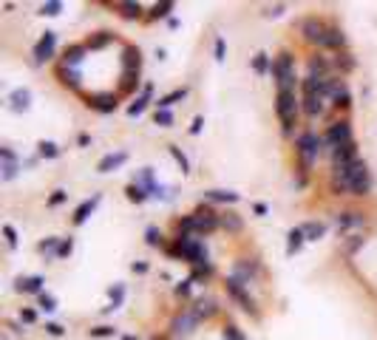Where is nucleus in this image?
Segmentation results:
<instances>
[{"instance_id": "obj_1", "label": "nucleus", "mask_w": 377, "mask_h": 340, "mask_svg": "<svg viewBox=\"0 0 377 340\" xmlns=\"http://www.w3.org/2000/svg\"><path fill=\"white\" fill-rule=\"evenodd\" d=\"M332 179H334V187L346 196H369L371 190V176L363 159L346 164V167H338L332 173Z\"/></svg>"}, {"instance_id": "obj_2", "label": "nucleus", "mask_w": 377, "mask_h": 340, "mask_svg": "<svg viewBox=\"0 0 377 340\" xmlns=\"http://www.w3.org/2000/svg\"><path fill=\"white\" fill-rule=\"evenodd\" d=\"M171 252L179 255V258H184V261H190V264H196V267H199V264H210L207 261V247L199 236H179Z\"/></svg>"}, {"instance_id": "obj_3", "label": "nucleus", "mask_w": 377, "mask_h": 340, "mask_svg": "<svg viewBox=\"0 0 377 340\" xmlns=\"http://www.w3.org/2000/svg\"><path fill=\"white\" fill-rule=\"evenodd\" d=\"M273 77L278 91H292L295 88V60H292L289 51H281L273 62Z\"/></svg>"}, {"instance_id": "obj_4", "label": "nucleus", "mask_w": 377, "mask_h": 340, "mask_svg": "<svg viewBox=\"0 0 377 340\" xmlns=\"http://www.w3.org/2000/svg\"><path fill=\"white\" fill-rule=\"evenodd\" d=\"M275 114H278L281 125H284V134L289 136L292 128H295V116H298L295 94H292V91H278V97H275Z\"/></svg>"}, {"instance_id": "obj_5", "label": "nucleus", "mask_w": 377, "mask_h": 340, "mask_svg": "<svg viewBox=\"0 0 377 340\" xmlns=\"http://www.w3.org/2000/svg\"><path fill=\"white\" fill-rule=\"evenodd\" d=\"M346 142H352V122L349 119H338L326 128V134H323V147L329 153H334L338 147H343Z\"/></svg>"}, {"instance_id": "obj_6", "label": "nucleus", "mask_w": 377, "mask_h": 340, "mask_svg": "<svg viewBox=\"0 0 377 340\" xmlns=\"http://www.w3.org/2000/svg\"><path fill=\"white\" fill-rule=\"evenodd\" d=\"M318 153H321V139H318L312 131H304V134L298 136V156H301V173H306V170L312 167V162L318 159Z\"/></svg>"}, {"instance_id": "obj_7", "label": "nucleus", "mask_w": 377, "mask_h": 340, "mask_svg": "<svg viewBox=\"0 0 377 340\" xmlns=\"http://www.w3.org/2000/svg\"><path fill=\"white\" fill-rule=\"evenodd\" d=\"M227 295L236 301L238 306H241L244 312H249V315H256V301H253V295H249L247 289H244L241 284H238L236 278H227Z\"/></svg>"}, {"instance_id": "obj_8", "label": "nucleus", "mask_w": 377, "mask_h": 340, "mask_svg": "<svg viewBox=\"0 0 377 340\" xmlns=\"http://www.w3.org/2000/svg\"><path fill=\"white\" fill-rule=\"evenodd\" d=\"M326 29L329 26H323V20H318V17H304L301 20V34H304L309 42H315V46H323Z\"/></svg>"}, {"instance_id": "obj_9", "label": "nucleus", "mask_w": 377, "mask_h": 340, "mask_svg": "<svg viewBox=\"0 0 377 340\" xmlns=\"http://www.w3.org/2000/svg\"><path fill=\"white\" fill-rule=\"evenodd\" d=\"M54 49H57V31H43V37L37 40L34 46V60L37 62H46L54 57Z\"/></svg>"}, {"instance_id": "obj_10", "label": "nucleus", "mask_w": 377, "mask_h": 340, "mask_svg": "<svg viewBox=\"0 0 377 340\" xmlns=\"http://www.w3.org/2000/svg\"><path fill=\"white\" fill-rule=\"evenodd\" d=\"M352 162H358V142H346L343 147H338V151L332 153V167L338 170V167H346V164H352Z\"/></svg>"}, {"instance_id": "obj_11", "label": "nucleus", "mask_w": 377, "mask_h": 340, "mask_svg": "<svg viewBox=\"0 0 377 340\" xmlns=\"http://www.w3.org/2000/svg\"><path fill=\"white\" fill-rule=\"evenodd\" d=\"M0 156H3V182H12L20 170V156L12 147H0Z\"/></svg>"}, {"instance_id": "obj_12", "label": "nucleus", "mask_w": 377, "mask_h": 340, "mask_svg": "<svg viewBox=\"0 0 377 340\" xmlns=\"http://www.w3.org/2000/svg\"><path fill=\"white\" fill-rule=\"evenodd\" d=\"M196 323H199V321H196V317L190 315V312H182V315H176V317H173L171 332L176 334V337H187V334L196 329Z\"/></svg>"}, {"instance_id": "obj_13", "label": "nucleus", "mask_w": 377, "mask_h": 340, "mask_svg": "<svg viewBox=\"0 0 377 340\" xmlns=\"http://www.w3.org/2000/svg\"><path fill=\"white\" fill-rule=\"evenodd\" d=\"M43 275H29V278H17L14 281V289L17 292H31V295H43Z\"/></svg>"}, {"instance_id": "obj_14", "label": "nucleus", "mask_w": 377, "mask_h": 340, "mask_svg": "<svg viewBox=\"0 0 377 340\" xmlns=\"http://www.w3.org/2000/svg\"><path fill=\"white\" fill-rule=\"evenodd\" d=\"M151 97H153V85L148 82L145 88H142V94L134 99V105L128 108V116H131V119H136V116H142V114H145V108L151 105Z\"/></svg>"}, {"instance_id": "obj_15", "label": "nucleus", "mask_w": 377, "mask_h": 340, "mask_svg": "<svg viewBox=\"0 0 377 340\" xmlns=\"http://www.w3.org/2000/svg\"><path fill=\"white\" fill-rule=\"evenodd\" d=\"M125 162H128V153H125V151H119V153H108V156L99 159L97 170H99V173H114V170H116V167H122Z\"/></svg>"}, {"instance_id": "obj_16", "label": "nucleus", "mask_w": 377, "mask_h": 340, "mask_svg": "<svg viewBox=\"0 0 377 340\" xmlns=\"http://www.w3.org/2000/svg\"><path fill=\"white\" fill-rule=\"evenodd\" d=\"M9 105H12V111H17V114L29 111V105H31V91H29V88H14V91L9 94Z\"/></svg>"}, {"instance_id": "obj_17", "label": "nucleus", "mask_w": 377, "mask_h": 340, "mask_svg": "<svg viewBox=\"0 0 377 340\" xmlns=\"http://www.w3.org/2000/svg\"><path fill=\"white\" fill-rule=\"evenodd\" d=\"M88 105H91L94 111L111 114V111L116 108V97H114V94H91V97H88Z\"/></svg>"}, {"instance_id": "obj_18", "label": "nucleus", "mask_w": 377, "mask_h": 340, "mask_svg": "<svg viewBox=\"0 0 377 340\" xmlns=\"http://www.w3.org/2000/svg\"><path fill=\"white\" fill-rule=\"evenodd\" d=\"M97 204H99V193H94L88 201H82V204L77 207V213H74V224H86V221L91 219V213L97 210Z\"/></svg>"}, {"instance_id": "obj_19", "label": "nucleus", "mask_w": 377, "mask_h": 340, "mask_svg": "<svg viewBox=\"0 0 377 340\" xmlns=\"http://www.w3.org/2000/svg\"><path fill=\"white\" fill-rule=\"evenodd\" d=\"M86 54H88V46H71L62 54V68H77L79 62L86 60Z\"/></svg>"}, {"instance_id": "obj_20", "label": "nucleus", "mask_w": 377, "mask_h": 340, "mask_svg": "<svg viewBox=\"0 0 377 340\" xmlns=\"http://www.w3.org/2000/svg\"><path fill=\"white\" fill-rule=\"evenodd\" d=\"M363 224V213H354V210H346L341 213V219H338V230L346 232V230H358Z\"/></svg>"}, {"instance_id": "obj_21", "label": "nucleus", "mask_w": 377, "mask_h": 340, "mask_svg": "<svg viewBox=\"0 0 377 340\" xmlns=\"http://www.w3.org/2000/svg\"><path fill=\"white\" fill-rule=\"evenodd\" d=\"M190 315L196 317V321H204V317L216 315V301H210V298H199L193 304V309H190Z\"/></svg>"}, {"instance_id": "obj_22", "label": "nucleus", "mask_w": 377, "mask_h": 340, "mask_svg": "<svg viewBox=\"0 0 377 340\" xmlns=\"http://www.w3.org/2000/svg\"><path fill=\"white\" fill-rule=\"evenodd\" d=\"M253 275H256V264H253V261H238V264H236V269H233V275H230V278H236L241 286H247Z\"/></svg>"}, {"instance_id": "obj_23", "label": "nucleus", "mask_w": 377, "mask_h": 340, "mask_svg": "<svg viewBox=\"0 0 377 340\" xmlns=\"http://www.w3.org/2000/svg\"><path fill=\"white\" fill-rule=\"evenodd\" d=\"M363 244H366V238L360 236V232H352V236H346V238H343L341 252L346 255V258H352V255H358L360 249H363Z\"/></svg>"}, {"instance_id": "obj_24", "label": "nucleus", "mask_w": 377, "mask_h": 340, "mask_svg": "<svg viewBox=\"0 0 377 340\" xmlns=\"http://www.w3.org/2000/svg\"><path fill=\"white\" fill-rule=\"evenodd\" d=\"M122 66L131 68V74H139V49L136 46H125L122 49Z\"/></svg>"}, {"instance_id": "obj_25", "label": "nucleus", "mask_w": 377, "mask_h": 340, "mask_svg": "<svg viewBox=\"0 0 377 340\" xmlns=\"http://www.w3.org/2000/svg\"><path fill=\"white\" fill-rule=\"evenodd\" d=\"M207 201H221V204H236V201H241V196L233 193V190H207Z\"/></svg>"}, {"instance_id": "obj_26", "label": "nucleus", "mask_w": 377, "mask_h": 340, "mask_svg": "<svg viewBox=\"0 0 377 340\" xmlns=\"http://www.w3.org/2000/svg\"><path fill=\"white\" fill-rule=\"evenodd\" d=\"M323 46H326V49H343V46H346V37H343L341 29H332V26H329L326 37H323Z\"/></svg>"}, {"instance_id": "obj_27", "label": "nucleus", "mask_w": 377, "mask_h": 340, "mask_svg": "<svg viewBox=\"0 0 377 340\" xmlns=\"http://www.w3.org/2000/svg\"><path fill=\"white\" fill-rule=\"evenodd\" d=\"M253 71H256L258 77H267V71H273V62H269L267 51H258V54L253 57Z\"/></svg>"}, {"instance_id": "obj_28", "label": "nucleus", "mask_w": 377, "mask_h": 340, "mask_svg": "<svg viewBox=\"0 0 377 340\" xmlns=\"http://www.w3.org/2000/svg\"><path fill=\"white\" fill-rule=\"evenodd\" d=\"M219 221H221V227L230 230V232H238L244 227V219H241V216H236V213H221Z\"/></svg>"}, {"instance_id": "obj_29", "label": "nucleus", "mask_w": 377, "mask_h": 340, "mask_svg": "<svg viewBox=\"0 0 377 340\" xmlns=\"http://www.w3.org/2000/svg\"><path fill=\"white\" fill-rule=\"evenodd\" d=\"M304 241H306V238H304V230H301V227H295V230L286 236V252L295 255V252L301 249V244H304Z\"/></svg>"}, {"instance_id": "obj_30", "label": "nucleus", "mask_w": 377, "mask_h": 340, "mask_svg": "<svg viewBox=\"0 0 377 340\" xmlns=\"http://www.w3.org/2000/svg\"><path fill=\"white\" fill-rule=\"evenodd\" d=\"M306 68H309V74H306V77H329V66H326V60H323V57H312Z\"/></svg>"}, {"instance_id": "obj_31", "label": "nucleus", "mask_w": 377, "mask_h": 340, "mask_svg": "<svg viewBox=\"0 0 377 340\" xmlns=\"http://www.w3.org/2000/svg\"><path fill=\"white\" fill-rule=\"evenodd\" d=\"M301 230H304V238H306V241H318V238L326 232V224H321V221H309V224H304Z\"/></svg>"}, {"instance_id": "obj_32", "label": "nucleus", "mask_w": 377, "mask_h": 340, "mask_svg": "<svg viewBox=\"0 0 377 340\" xmlns=\"http://www.w3.org/2000/svg\"><path fill=\"white\" fill-rule=\"evenodd\" d=\"M108 295H111V304L105 306V312L119 309V306H122V295H125V286H122V284H114V286H111V292H108Z\"/></svg>"}, {"instance_id": "obj_33", "label": "nucleus", "mask_w": 377, "mask_h": 340, "mask_svg": "<svg viewBox=\"0 0 377 340\" xmlns=\"http://www.w3.org/2000/svg\"><path fill=\"white\" fill-rule=\"evenodd\" d=\"M37 153H40L43 159H57V156H60V145H57V142L43 139L40 145H37Z\"/></svg>"}, {"instance_id": "obj_34", "label": "nucleus", "mask_w": 377, "mask_h": 340, "mask_svg": "<svg viewBox=\"0 0 377 340\" xmlns=\"http://www.w3.org/2000/svg\"><path fill=\"white\" fill-rule=\"evenodd\" d=\"M184 97H187V88H179V91H173V94H167V97H162V99H159V108H171V105H176L179 102V99H184Z\"/></svg>"}, {"instance_id": "obj_35", "label": "nucleus", "mask_w": 377, "mask_h": 340, "mask_svg": "<svg viewBox=\"0 0 377 340\" xmlns=\"http://www.w3.org/2000/svg\"><path fill=\"white\" fill-rule=\"evenodd\" d=\"M125 196H128V199L134 201V204H142V201L151 199V196H148L145 190L139 187V184H128V187H125Z\"/></svg>"}, {"instance_id": "obj_36", "label": "nucleus", "mask_w": 377, "mask_h": 340, "mask_svg": "<svg viewBox=\"0 0 377 340\" xmlns=\"http://www.w3.org/2000/svg\"><path fill=\"white\" fill-rule=\"evenodd\" d=\"M111 40H114V34H111V31H97V34L88 40V49H105Z\"/></svg>"}, {"instance_id": "obj_37", "label": "nucleus", "mask_w": 377, "mask_h": 340, "mask_svg": "<svg viewBox=\"0 0 377 340\" xmlns=\"http://www.w3.org/2000/svg\"><path fill=\"white\" fill-rule=\"evenodd\" d=\"M60 79L66 85H71V88H79V79H82V77H79L77 68H60Z\"/></svg>"}, {"instance_id": "obj_38", "label": "nucleus", "mask_w": 377, "mask_h": 340, "mask_svg": "<svg viewBox=\"0 0 377 340\" xmlns=\"http://www.w3.org/2000/svg\"><path fill=\"white\" fill-rule=\"evenodd\" d=\"M60 241H62V238H57V236L46 238V241L40 244V252H43V255H49V258H54V255H57V247H60Z\"/></svg>"}, {"instance_id": "obj_39", "label": "nucleus", "mask_w": 377, "mask_h": 340, "mask_svg": "<svg viewBox=\"0 0 377 340\" xmlns=\"http://www.w3.org/2000/svg\"><path fill=\"white\" fill-rule=\"evenodd\" d=\"M334 62H338L341 71H352V68H354V57L349 54V51H341V54L334 57Z\"/></svg>"}, {"instance_id": "obj_40", "label": "nucleus", "mask_w": 377, "mask_h": 340, "mask_svg": "<svg viewBox=\"0 0 377 340\" xmlns=\"http://www.w3.org/2000/svg\"><path fill=\"white\" fill-rule=\"evenodd\" d=\"M332 105H334V108H343V111H346V108H352V94H349L346 88H343L341 94H334Z\"/></svg>"}, {"instance_id": "obj_41", "label": "nucleus", "mask_w": 377, "mask_h": 340, "mask_svg": "<svg viewBox=\"0 0 377 340\" xmlns=\"http://www.w3.org/2000/svg\"><path fill=\"white\" fill-rule=\"evenodd\" d=\"M171 156L179 162V167H182V173H190V162H187V156L182 153V147H176V145H171Z\"/></svg>"}, {"instance_id": "obj_42", "label": "nucleus", "mask_w": 377, "mask_h": 340, "mask_svg": "<svg viewBox=\"0 0 377 340\" xmlns=\"http://www.w3.org/2000/svg\"><path fill=\"white\" fill-rule=\"evenodd\" d=\"M173 9V3L171 0H162V3H153V9H151V17L153 20H159V17H164V14Z\"/></svg>"}, {"instance_id": "obj_43", "label": "nucleus", "mask_w": 377, "mask_h": 340, "mask_svg": "<svg viewBox=\"0 0 377 340\" xmlns=\"http://www.w3.org/2000/svg\"><path fill=\"white\" fill-rule=\"evenodd\" d=\"M60 12H62L60 0H51V3H43V6H40V14H43V17H54V14H60Z\"/></svg>"}, {"instance_id": "obj_44", "label": "nucleus", "mask_w": 377, "mask_h": 340, "mask_svg": "<svg viewBox=\"0 0 377 340\" xmlns=\"http://www.w3.org/2000/svg\"><path fill=\"white\" fill-rule=\"evenodd\" d=\"M116 9H119L125 17H139V14H142V6H139V3H119Z\"/></svg>"}, {"instance_id": "obj_45", "label": "nucleus", "mask_w": 377, "mask_h": 340, "mask_svg": "<svg viewBox=\"0 0 377 340\" xmlns=\"http://www.w3.org/2000/svg\"><path fill=\"white\" fill-rule=\"evenodd\" d=\"M213 57L219 62H224V57H227V42H224V37H216V42H213Z\"/></svg>"}, {"instance_id": "obj_46", "label": "nucleus", "mask_w": 377, "mask_h": 340, "mask_svg": "<svg viewBox=\"0 0 377 340\" xmlns=\"http://www.w3.org/2000/svg\"><path fill=\"white\" fill-rule=\"evenodd\" d=\"M37 301H40V309H43V312H54V309H57V301L49 295V292H43V295H37Z\"/></svg>"}, {"instance_id": "obj_47", "label": "nucleus", "mask_w": 377, "mask_h": 340, "mask_svg": "<svg viewBox=\"0 0 377 340\" xmlns=\"http://www.w3.org/2000/svg\"><path fill=\"white\" fill-rule=\"evenodd\" d=\"M3 236H6L9 247H17V244H20V236H17V230H14L12 224H3Z\"/></svg>"}, {"instance_id": "obj_48", "label": "nucleus", "mask_w": 377, "mask_h": 340, "mask_svg": "<svg viewBox=\"0 0 377 340\" xmlns=\"http://www.w3.org/2000/svg\"><path fill=\"white\" fill-rule=\"evenodd\" d=\"M207 275H210V264H199V267L193 269V275H190V281L196 284V281H204Z\"/></svg>"}, {"instance_id": "obj_49", "label": "nucleus", "mask_w": 377, "mask_h": 340, "mask_svg": "<svg viewBox=\"0 0 377 340\" xmlns=\"http://www.w3.org/2000/svg\"><path fill=\"white\" fill-rule=\"evenodd\" d=\"M66 199H68V193H66V190H54V193L49 196V201H46V204H49V207H57V204H62Z\"/></svg>"}, {"instance_id": "obj_50", "label": "nucleus", "mask_w": 377, "mask_h": 340, "mask_svg": "<svg viewBox=\"0 0 377 340\" xmlns=\"http://www.w3.org/2000/svg\"><path fill=\"white\" fill-rule=\"evenodd\" d=\"M71 249H74V241H71V238H66V241H60L54 258H66V255H71Z\"/></svg>"}, {"instance_id": "obj_51", "label": "nucleus", "mask_w": 377, "mask_h": 340, "mask_svg": "<svg viewBox=\"0 0 377 340\" xmlns=\"http://www.w3.org/2000/svg\"><path fill=\"white\" fill-rule=\"evenodd\" d=\"M156 125L171 128L173 125V114H171V111H159V114H156Z\"/></svg>"}, {"instance_id": "obj_52", "label": "nucleus", "mask_w": 377, "mask_h": 340, "mask_svg": "<svg viewBox=\"0 0 377 340\" xmlns=\"http://www.w3.org/2000/svg\"><path fill=\"white\" fill-rule=\"evenodd\" d=\"M145 241H148V244H159V241H162V232H159V227H148V230H145Z\"/></svg>"}, {"instance_id": "obj_53", "label": "nucleus", "mask_w": 377, "mask_h": 340, "mask_svg": "<svg viewBox=\"0 0 377 340\" xmlns=\"http://www.w3.org/2000/svg\"><path fill=\"white\" fill-rule=\"evenodd\" d=\"M190 289H193V281H179V284H176V295H182V298H187L190 295Z\"/></svg>"}, {"instance_id": "obj_54", "label": "nucleus", "mask_w": 377, "mask_h": 340, "mask_svg": "<svg viewBox=\"0 0 377 340\" xmlns=\"http://www.w3.org/2000/svg\"><path fill=\"white\" fill-rule=\"evenodd\" d=\"M46 332H49L51 337H62V334H66V326H62V323H49Z\"/></svg>"}, {"instance_id": "obj_55", "label": "nucleus", "mask_w": 377, "mask_h": 340, "mask_svg": "<svg viewBox=\"0 0 377 340\" xmlns=\"http://www.w3.org/2000/svg\"><path fill=\"white\" fill-rule=\"evenodd\" d=\"M111 334H114L111 326H94L91 329V337H111Z\"/></svg>"}, {"instance_id": "obj_56", "label": "nucleus", "mask_w": 377, "mask_h": 340, "mask_svg": "<svg viewBox=\"0 0 377 340\" xmlns=\"http://www.w3.org/2000/svg\"><path fill=\"white\" fill-rule=\"evenodd\" d=\"M224 337H227V340H244V334L238 332V326H227V329H224Z\"/></svg>"}, {"instance_id": "obj_57", "label": "nucleus", "mask_w": 377, "mask_h": 340, "mask_svg": "<svg viewBox=\"0 0 377 340\" xmlns=\"http://www.w3.org/2000/svg\"><path fill=\"white\" fill-rule=\"evenodd\" d=\"M201 128H204V119H201V116H196V119L193 122H190V134H201Z\"/></svg>"}, {"instance_id": "obj_58", "label": "nucleus", "mask_w": 377, "mask_h": 340, "mask_svg": "<svg viewBox=\"0 0 377 340\" xmlns=\"http://www.w3.org/2000/svg\"><path fill=\"white\" fill-rule=\"evenodd\" d=\"M20 317H23V323H34L37 321V312L34 309H23V312H20Z\"/></svg>"}, {"instance_id": "obj_59", "label": "nucleus", "mask_w": 377, "mask_h": 340, "mask_svg": "<svg viewBox=\"0 0 377 340\" xmlns=\"http://www.w3.org/2000/svg\"><path fill=\"white\" fill-rule=\"evenodd\" d=\"M253 213H256V216H267V213H269V207L264 204V201H256V204H253Z\"/></svg>"}, {"instance_id": "obj_60", "label": "nucleus", "mask_w": 377, "mask_h": 340, "mask_svg": "<svg viewBox=\"0 0 377 340\" xmlns=\"http://www.w3.org/2000/svg\"><path fill=\"white\" fill-rule=\"evenodd\" d=\"M284 12H286V6H273L269 12L264 9V14H269V17H278V14H284Z\"/></svg>"}, {"instance_id": "obj_61", "label": "nucleus", "mask_w": 377, "mask_h": 340, "mask_svg": "<svg viewBox=\"0 0 377 340\" xmlns=\"http://www.w3.org/2000/svg\"><path fill=\"white\" fill-rule=\"evenodd\" d=\"M77 145L79 147H88V145H91V136H88V134H79L77 136Z\"/></svg>"}, {"instance_id": "obj_62", "label": "nucleus", "mask_w": 377, "mask_h": 340, "mask_svg": "<svg viewBox=\"0 0 377 340\" xmlns=\"http://www.w3.org/2000/svg\"><path fill=\"white\" fill-rule=\"evenodd\" d=\"M134 272H148V264L145 261H136L134 264Z\"/></svg>"}, {"instance_id": "obj_63", "label": "nucleus", "mask_w": 377, "mask_h": 340, "mask_svg": "<svg viewBox=\"0 0 377 340\" xmlns=\"http://www.w3.org/2000/svg\"><path fill=\"white\" fill-rule=\"evenodd\" d=\"M122 340H136V337H131V334H125V337H122Z\"/></svg>"}, {"instance_id": "obj_64", "label": "nucleus", "mask_w": 377, "mask_h": 340, "mask_svg": "<svg viewBox=\"0 0 377 340\" xmlns=\"http://www.w3.org/2000/svg\"><path fill=\"white\" fill-rule=\"evenodd\" d=\"M153 340H162V337H153Z\"/></svg>"}]
</instances>
